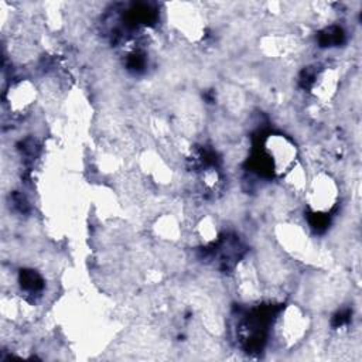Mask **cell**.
<instances>
[{"label":"cell","mask_w":362,"mask_h":362,"mask_svg":"<svg viewBox=\"0 0 362 362\" xmlns=\"http://www.w3.org/2000/svg\"><path fill=\"white\" fill-rule=\"evenodd\" d=\"M266 151L276 173L281 174L284 170H291L296 157V147L287 139L283 136L269 137L266 143Z\"/></svg>","instance_id":"cell-1"},{"label":"cell","mask_w":362,"mask_h":362,"mask_svg":"<svg viewBox=\"0 0 362 362\" xmlns=\"http://www.w3.org/2000/svg\"><path fill=\"white\" fill-rule=\"evenodd\" d=\"M310 205L315 212H327L335 202L337 191L335 184L328 175L317 177L308 191Z\"/></svg>","instance_id":"cell-2"},{"label":"cell","mask_w":362,"mask_h":362,"mask_svg":"<svg viewBox=\"0 0 362 362\" xmlns=\"http://www.w3.org/2000/svg\"><path fill=\"white\" fill-rule=\"evenodd\" d=\"M7 98H8L10 109L20 112L31 105L33 99L35 98V89L28 81L18 82L17 85L13 86V89L10 88Z\"/></svg>","instance_id":"cell-3"},{"label":"cell","mask_w":362,"mask_h":362,"mask_svg":"<svg viewBox=\"0 0 362 362\" xmlns=\"http://www.w3.org/2000/svg\"><path fill=\"white\" fill-rule=\"evenodd\" d=\"M300 321H303V320H300V318H298V317H297V320H296V322H294V324H293V322H291V321H290V320H288V321H284V322H286V325H287V327H288V328H293V327H294V325H296V324H298V322H300ZM281 332H284V334H286V335H287V334H288V332H290V329H284V331H281ZM298 334H301V329H300V328H294V335H293V334H291V338H294V337H296V338H297V335H298Z\"/></svg>","instance_id":"cell-4"}]
</instances>
